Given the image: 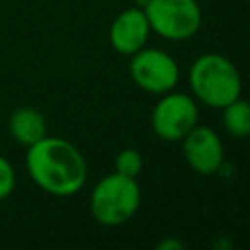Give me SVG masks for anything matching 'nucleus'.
I'll list each match as a JSON object with an SVG mask.
<instances>
[{
  "mask_svg": "<svg viewBox=\"0 0 250 250\" xmlns=\"http://www.w3.org/2000/svg\"><path fill=\"white\" fill-rule=\"evenodd\" d=\"M25 170L31 182L55 197L76 195L88 180V164L76 145L45 135L25 150Z\"/></svg>",
  "mask_w": 250,
  "mask_h": 250,
  "instance_id": "obj_1",
  "label": "nucleus"
},
{
  "mask_svg": "<svg viewBox=\"0 0 250 250\" xmlns=\"http://www.w3.org/2000/svg\"><path fill=\"white\" fill-rule=\"evenodd\" d=\"M188 82L191 96L211 109H223L242 94L238 68L229 57L219 53L199 55L188 70Z\"/></svg>",
  "mask_w": 250,
  "mask_h": 250,
  "instance_id": "obj_2",
  "label": "nucleus"
},
{
  "mask_svg": "<svg viewBox=\"0 0 250 250\" xmlns=\"http://www.w3.org/2000/svg\"><path fill=\"white\" fill-rule=\"evenodd\" d=\"M141 207V188L137 178L111 172L96 182L90 191V213L104 227L127 223Z\"/></svg>",
  "mask_w": 250,
  "mask_h": 250,
  "instance_id": "obj_3",
  "label": "nucleus"
},
{
  "mask_svg": "<svg viewBox=\"0 0 250 250\" xmlns=\"http://www.w3.org/2000/svg\"><path fill=\"white\" fill-rule=\"evenodd\" d=\"M150 31L166 41H188L201 29L203 12L197 0H150L145 6Z\"/></svg>",
  "mask_w": 250,
  "mask_h": 250,
  "instance_id": "obj_4",
  "label": "nucleus"
},
{
  "mask_svg": "<svg viewBox=\"0 0 250 250\" xmlns=\"http://www.w3.org/2000/svg\"><path fill=\"white\" fill-rule=\"evenodd\" d=\"M199 123L197 100L186 92L170 90L160 94L150 111V127L162 141H182Z\"/></svg>",
  "mask_w": 250,
  "mask_h": 250,
  "instance_id": "obj_5",
  "label": "nucleus"
},
{
  "mask_svg": "<svg viewBox=\"0 0 250 250\" xmlns=\"http://www.w3.org/2000/svg\"><path fill=\"white\" fill-rule=\"evenodd\" d=\"M129 76L137 88L146 94H166L174 90L180 82L178 61L156 47H143L131 55Z\"/></svg>",
  "mask_w": 250,
  "mask_h": 250,
  "instance_id": "obj_6",
  "label": "nucleus"
},
{
  "mask_svg": "<svg viewBox=\"0 0 250 250\" xmlns=\"http://www.w3.org/2000/svg\"><path fill=\"white\" fill-rule=\"evenodd\" d=\"M182 152L188 166L199 176H213L225 164V146L219 133L207 125H195L182 139Z\"/></svg>",
  "mask_w": 250,
  "mask_h": 250,
  "instance_id": "obj_7",
  "label": "nucleus"
},
{
  "mask_svg": "<svg viewBox=\"0 0 250 250\" xmlns=\"http://www.w3.org/2000/svg\"><path fill=\"white\" fill-rule=\"evenodd\" d=\"M150 23L143 8L131 6L121 10L113 21L109 23L107 39L115 53L131 57L139 49H143L150 37Z\"/></svg>",
  "mask_w": 250,
  "mask_h": 250,
  "instance_id": "obj_8",
  "label": "nucleus"
},
{
  "mask_svg": "<svg viewBox=\"0 0 250 250\" xmlns=\"http://www.w3.org/2000/svg\"><path fill=\"white\" fill-rule=\"evenodd\" d=\"M8 133L20 146H31L47 135V121L33 105H20L8 115Z\"/></svg>",
  "mask_w": 250,
  "mask_h": 250,
  "instance_id": "obj_9",
  "label": "nucleus"
},
{
  "mask_svg": "<svg viewBox=\"0 0 250 250\" xmlns=\"http://www.w3.org/2000/svg\"><path fill=\"white\" fill-rule=\"evenodd\" d=\"M223 127L234 139L250 137V102L236 98L223 107Z\"/></svg>",
  "mask_w": 250,
  "mask_h": 250,
  "instance_id": "obj_10",
  "label": "nucleus"
},
{
  "mask_svg": "<svg viewBox=\"0 0 250 250\" xmlns=\"http://www.w3.org/2000/svg\"><path fill=\"white\" fill-rule=\"evenodd\" d=\"M113 166H115V172L129 178H137L143 170V156L137 148H123L117 152Z\"/></svg>",
  "mask_w": 250,
  "mask_h": 250,
  "instance_id": "obj_11",
  "label": "nucleus"
},
{
  "mask_svg": "<svg viewBox=\"0 0 250 250\" xmlns=\"http://www.w3.org/2000/svg\"><path fill=\"white\" fill-rule=\"evenodd\" d=\"M14 189H16V170L12 162L4 154H0V201L10 197Z\"/></svg>",
  "mask_w": 250,
  "mask_h": 250,
  "instance_id": "obj_12",
  "label": "nucleus"
},
{
  "mask_svg": "<svg viewBox=\"0 0 250 250\" xmlns=\"http://www.w3.org/2000/svg\"><path fill=\"white\" fill-rule=\"evenodd\" d=\"M156 248L158 250H182L184 242L180 238H176V236H166L160 242H156Z\"/></svg>",
  "mask_w": 250,
  "mask_h": 250,
  "instance_id": "obj_13",
  "label": "nucleus"
},
{
  "mask_svg": "<svg viewBox=\"0 0 250 250\" xmlns=\"http://www.w3.org/2000/svg\"><path fill=\"white\" fill-rule=\"evenodd\" d=\"M133 2H135V6H139V8H143V10H145V6H146L150 0H133Z\"/></svg>",
  "mask_w": 250,
  "mask_h": 250,
  "instance_id": "obj_14",
  "label": "nucleus"
}]
</instances>
